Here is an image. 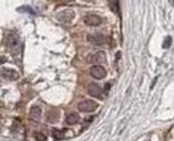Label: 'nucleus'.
<instances>
[{"instance_id":"f257e3e1","label":"nucleus","mask_w":174,"mask_h":141,"mask_svg":"<svg viewBox=\"0 0 174 141\" xmlns=\"http://www.w3.org/2000/svg\"><path fill=\"white\" fill-rule=\"evenodd\" d=\"M6 43H7V47L9 48V51L13 53V56H18V49H20L19 47V39L18 36L15 35H7L6 36Z\"/></svg>"},{"instance_id":"6e6552de","label":"nucleus","mask_w":174,"mask_h":141,"mask_svg":"<svg viewBox=\"0 0 174 141\" xmlns=\"http://www.w3.org/2000/svg\"><path fill=\"white\" fill-rule=\"evenodd\" d=\"M74 16H75V13H74L72 11H62V12H59L56 15L58 20H61L62 23H70L74 19Z\"/></svg>"},{"instance_id":"4468645a","label":"nucleus","mask_w":174,"mask_h":141,"mask_svg":"<svg viewBox=\"0 0 174 141\" xmlns=\"http://www.w3.org/2000/svg\"><path fill=\"white\" fill-rule=\"evenodd\" d=\"M35 139H36L38 141H46V134H44L43 132H36L35 133Z\"/></svg>"},{"instance_id":"39448f33","label":"nucleus","mask_w":174,"mask_h":141,"mask_svg":"<svg viewBox=\"0 0 174 141\" xmlns=\"http://www.w3.org/2000/svg\"><path fill=\"white\" fill-rule=\"evenodd\" d=\"M87 92H88V95H90V96H92V97H102L103 89L99 87L98 84L91 83V84L87 85Z\"/></svg>"},{"instance_id":"f8f14e48","label":"nucleus","mask_w":174,"mask_h":141,"mask_svg":"<svg viewBox=\"0 0 174 141\" xmlns=\"http://www.w3.org/2000/svg\"><path fill=\"white\" fill-rule=\"evenodd\" d=\"M52 136L55 137L56 140H61V139H66V134H64V129L63 130H59V129H54L52 130Z\"/></svg>"},{"instance_id":"9d476101","label":"nucleus","mask_w":174,"mask_h":141,"mask_svg":"<svg viewBox=\"0 0 174 141\" xmlns=\"http://www.w3.org/2000/svg\"><path fill=\"white\" fill-rule=\"evenodd\" d=\"M42 116V108L38 107V105H34V107L29 109V117L34 120H39Z\"/></svg>"},{"instance_id":"423d86ee","label":"nucleus","mask_w":174,"mask_h":141,"mask_svg":"<svg viewBox=\"0 0 174 141\" xmlns=\"http://www.w3.org/2000/svg\"><path fill=\"white\" fill-rule=\"evenodd\" d=\"M88 61H90L91 64L101 65L102 63L106 61V55H104V52H95L94 55H91V56H90Z\"/></svg>"},{"instance_id":"1a4fd4ad","label":"nucleus","mask_w":174,"mask_h":141,"mask_svg":"<svg viewBox=\"0 0 174 141\" xmlns=\"http://www.w3.org/2000/svg\"><path fill=\"white\" fill-rule=\"evenodd\" d=\"M2 77L3 79H8V80H18L19 79V73L13 69H2Z\"/></svg>"},{"instance_id":"7ed1b4c3","label":"nucleus","mask_w":174,"mask_h":141,"mask_svg":"<svg viewBox=\"0 0 174 141\" xmlns=\"http://www.w3.org/2000/svg\"><path fill=\"white\" fill-rule=\"evenodd\" d=\"M83 22L88 27H97L102 23V17L98 16V15H95V13H88L83 17Z\"/></svg>"},{"instance_id":"f03ea898","label":"nucleus","mask_w":174,"mask_h":141,"mask_svg":"<svg viewBox=\"0 0 174 141\" xmlns=\"http://www.w3.org/2000/svg\"><path fill=\"white\" fill-rule=\"evenodd\" d=\"M98 108V103L94 101V100H83L78 104V109L82 110L84 113H88V112H92Z\"/></svg>"},{"instance_id":"2eb2a0df","label":"nucleus","mask_w":174,"mask_h":141,"mask_svg":"<svg viewBox=\"0 0 174 141\" xmlns=\"http://www.w3.org/2000/svg\"><path fill=\"white\" fill-rule=\"evenodd\" d=\"M12 128H13V130H16L18 128L20 129L22 132H23V130H24V128L22 127V124H20V121H19V120H15V121H13V125H12Z\"/></svg>"},{"instance_id":"20e7f679","label":"nucleus","mask_w":174,"mask_h":141,"mask_svg":"<svg viewBox=\"0 0 174 141\" xmlns=\"http://www.w3.org/2000/svg\"><path fill=\"white\" fill-rule=\"evenodd\" d=\"M87 40L94 45H102L103 43H106V36L102 33H91L87 36Z\"/></svg>"},{"instance_id":"0eeeda50","label":"nucleus","mask_w":174,"mask_h":141,"mask_svg":"<svg viewBox=\"0 0 174 141\" xmlns=\"http://www.w3.org/2000/svg\"><path fill=\"white\" fill-rule=\"evenodd\" d=\"M90 72L92 75V77H95V79H103L106 76V69H104L102 65H92Z\"/></svg>"},{"instance_id":"9b49d317","label":"nucleus","mask_w":174,"mask_h":141,"mask_svg":"<svg viewBox=\"0 0 174 141\" xmlns=\"http://www.w3.org/2000/svg\"><path fill=\"white\" fill-rule=\"evenodd\" d=\"M79 121H81V119H79V114L72 112V113H68L66 116V123L68 125H74V124H78Z\"/></svg>"},{"instance_id":"ddd939ff","label":"nucleus","mask_w":174,"mask_h":141,"mask_svg":"<svg viewBox=\"0 0 174 141\" xmlns=\"http://www.w3.org/2000/svg\"><path fill=\"white\" fill-rule=\"evenodd\" d=\"M171 41H173V39L170 37V36H167L165 40H163V44H162V47L165 48V49H167V48H170V45H171Z\"/></svg>"}]
</instances>
